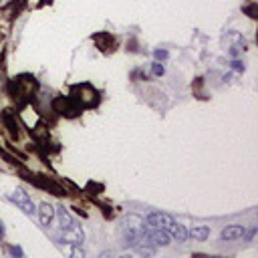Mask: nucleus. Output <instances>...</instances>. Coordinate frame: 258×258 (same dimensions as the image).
<instances>
[{
  "label": "nucleus",
  "instance_id": "obj_19",
  "mask_svg": "<svg viewBox=\"0 0 258 258\" xmlns=\"http://www.w3.org/2000/svg\"><path fill=\"white\" fill-rule=\"evenodd\" d=\"M4 236V226H2V222H0V238Z\"/></svg>",
  "mask_w": 258,
  "mask_h": 258
},
{
  "label": "nucleus",
  "instance_id": "obj_7",
  "mask_svg": "<svg viewBox=\"0 0 258 258\" xmlns=\"http://www.w3.org/2000/svg\"><path fill=\"white\" fill-rule=\"evenodd\" d=\"M244 234H246V228H244V226H240V224H230V226H226V228L222 230L220 238H222V240H238V238H242Z\"/></svg>",
  "mask_w": 258,
  "mask_h": 258
},
{
  "label": "nucleus",
  "instance_id": "obj_10",
  "mask_svg": "<svg viewBox=\"0 0 258 258\" xmlns=\"http://www.w3.org/2000/svg\"><path fill=\"white\" fill-rule=\"evenodd\" d=\"M187 236H191L198 242H204L210 236V226H194L191 230H187Z\"/></svg>",
  "mask_w": 258,
  "mask_h": 258
},
{
  "label": "nucleus",
  "instance_id": "obj_5",
  "mask_svg": "<svg viewBox=\"0 0 258 258\" xmlns=\"http://www.w3.org/2000/svg\"><path fill=\"white\" fill-rule=\"evenodd\" d=\"M93 40H95L97 48H101L103 52L115 50V38L109 32H97V34H93Z\"/></svg>",
  "mask_w": 258,
  "mask_h": 258
},
{
  "label": "nucleus",
  "instance_id": "obj_11",
  "mask_svg": "<svg viewBox=\"0 0 258 258\" xmlns=\"http://www.w3.org/2000/svg\"><path fill=\"white\" fill-rule=\"evenodd\" d=\"M2 119H4V123H6V127H8V131H10V133H12L14 137H16V135H18V125H16V121H14V117H12V115H10L8 111H6Z\"/></svg>",
  "mask_w": 258,
  "mask_h": 258
},
{
  "label": "nucleus",
  "instance_id": "obj_6",
  "mask_svg": "<svg viewBox=\"0 0 258 258\" xmlns=\"http://www.w3.org/2000/svg\"><path fill=\"white\" fill-rule=\"evenodd\" d=\"M147 236H149V242L153 246H167L169 244V234L165 230H159V228H149L147 230Z\"/></svg>",
  "mask_w": 258,
  "mask_h": 258
},
{
  "label": "nucleus",
  "instance_id": "obj_1",
  "mask_svg": "<svg viewBox=\"0 0 258 258\" xmlns=\"http://www.w3.org/2000/svg\"><path fill=\"white\" fill-rule=\"evenodd\" d=\"M56 214H58V222H60V230H62V234H64V240L71 242L73 246H81L83 240H85L83 228L73 220V216L69 214V210H67L64 206H60V208L56 210Z\"/></svg>",
  "mask_w": 258,
  "mask_h": 258
},
{
  "label": "nucleus",
  "instance_id": "obj_15",
  "mask_svg": "<svg viewBox=\"0 0 258 258\" xmlns=\"http://www.w3.org/2000/svg\"><path fill=\"white\" fill-rule=\"evenodd\" d=\"M232 69H234V71H244V62L234 60V62H232Z\"/></svg>",
  "mask_w": 258,
  "mask_h": 258
},
{
  "label": "nucleus",
  "instance_id": "obj_16",
  "mask_svg": "<svg viewBox=\"0 0 258 258\" xmlns=\"http://www.w3.org/2000/svg\"><path fill=\"white\" fill-rule=\"evenodd\" d=\"M10 252H12L14 256H22V250H20L18 246H12V248H10Z\"/></svg>",
  "mask_w": 258,
  "mask_h": 258
},
{
  "label": "nucleus",
  "instance_id": "obj_17",
  "mask_svg": "<svg viewBox=\"0 0 258 258\" xmlns=\"http://www.w3.org/2000/svg\"><path fill=\"white\" fill-rule=\"evenodd\" d=\"M230 54H232V56H238V54H240L238 46H232V48H230Z\"/></svg>",
  "mask_w": 258,
  "mask_h": 258
},
{
  "label": "nucleus",
  "instance_id": "obj_12",
  "mask_svg": "<svg viewBox=\"0 0 258 258\" xmlns=\"http://www.w3.org/2000/svg\"><path fill=\"white\" fill-rule=\"evenodd\" d=\"M151 73H153L155 77H161V75L165 73V67H163L159 60H155V62H153V67H151Z\"/></svg>",
  "mask_w": 258,
  "mask_h": 258
},
{
  "label": "nucleus",
  "instance_id": "obj_18",
  "mask_svg": "<svg viewBox=\"0 0 258 258\" xmlns=\"http://www.w3.org/2000/svg\"><path fill=\"white\" fill-rule=\"evenodd\" d=\"M73 256H81V258H83V256H85V252H83V250H79V248H75V250H73Z\"/></svg>",
  "mask_w": 258,
  "mask_h": 258
},
{
  "label": "nucleus",
  "instance_id": "obj_13",
  "mask_svg": "<svg viewBox=\"0 0 258 258\" xmlns=\"http://www.w3.org/2000/svg\"><path fill=\"white\" fill-rule=\"evenodd\" d=\"M153 56H155V60H165V58L169 56V52H167L165 48H157V50L153 52Z\"/></svg>",
  "mask_w": 258,
  "mask_h": 258
},
{
  "label": "nucleus",
  "instance_id": "obj_9",
  "mask_svg": "<svg viewBox=\"0 0 258 258\" xmlns=\"http://www.w3.org/2000/svg\"><path fill=\"white\" fill-rule=\"evenodd\" d=\"M52 218H54V208L50 204H46V202L40 204V208H38V220H40V224L42 226H50Z\"/></svg>",
  "mask_w": 258,
  "mask_h": 258
},
{
  "label": "nucleus",
  "instance_id": "obj_4",
  "mask_svg": "<svg viewBox=\"0 0 258 258\" xmlns=\"http://www.w3.org/2000/svg\"><path fill=\"white\" fill-rule=\"evenodd\" d=\"M173 224V218L169 214H163V212H151L147 214V226L149 228H159V230H165Z\"/></svg>",
  "mask_w": 258,
  "mask_h": 258
},
{
  "label": "nucleus",
  "instance_id": "obj_8",
  "mask_svg": "<svg viewBox=\"0 0 258 258\" xmlns=\"http://www.w3.org/2000/svg\"><path fill=\"white\" fill-rule=\"evenodd\" d=\"M167 234H169V238H173V240H177V242H185V240H187V228H185L183 224L175 222V220H173V224L167 228Z\"/></svg>",
  "mask_w": 258,
  "mask_h": 258
},
{
  "label": "nucleus",
  "instance_id": "obj_14",
  "mask_svg": "<svg viewBox=\"0 0 258 258\" xmlns=\"http://www.w3.org/2000/svg\"><path fill=\"white\" fill-rule=\"evenodd\" d=\"M242 10H244V12H248V16H250V18H256V4H254V2H252L250 6H244Z\"/></svg>",
  "mask_w": 258,
  "mask_h": 258
},
{
  "label": "nucleus",
  "instance_id": "obj_2",
  "mask_svg": "<svg viewBox=\"0 0 258 258\" xmlns=\"http://www.w3.org/2000/svg\"><path fill=\"white\" fill-rule=\"evenodd\" d=\"M52 109L60 115H67V117H77L81 113V107L75 103L73 97H56L52 99Z\"/></svg>",
  "mask_w": 258,
  "mask_h": 258
},
{
  "label": "nucleus",
  "instance_id": "obj_3",
  "mask_svg": "<svg viewBox=\"0 0 258 258\" xmlns=\"http://www.w3.org/2000/svg\"><path fill=\"white\" fill-rule=\"evenodd\" d=\"M10 200L26 214V216H32L34 212H36V208H34V204H32V198L22 189V187H16V189H12V194H10Z\"/></svg>",
  "mask_w": 258,
  "mask_h": 258
}]
</instances>
